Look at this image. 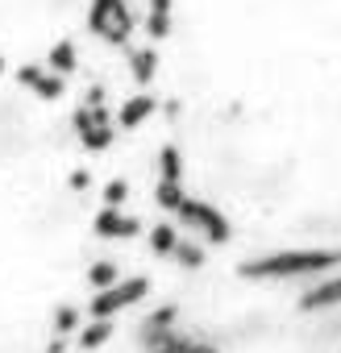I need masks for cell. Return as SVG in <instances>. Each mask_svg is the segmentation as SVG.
I'll return each instance as SVG.
<instances>
[{
    "label": "cell",
    "mask_w": 341,
    "mask_h": 353,
    "mask_svg": "<svg viewBox=\"0 0 341 353\" xmlns=\"http://www.w3.org/2000/svg\"><path fill=\"white\" fill-rule=\"evenodd\" d=\"M96 170L79 117L0 75V353H50L96 274Z\"/></svg>",
    "instance_id": "cell-2"
},
{
    "label": "cell",
    "mask_w": 341,
    "mask_h": 353,
    "mask_svg": "<svg viewBox=\"0 0 341 353\" xmlns=\"http://www.w3.org/2000/svg\"><path fill=\"white\" fill-rule=\"evenodd\" d=\"M146 75L175 183L229 245L341 262V0H154Z\"/></svg>",
    "instance_id": "cell-1"
},
{
    "label": "cell",
    "mask_w": 341,
    "mask_h": 353,
    "mask_svg": "<svg viewBox=\"0 0 341 353\" xmlns=\"http://www.w3.org/2000/svg\"><path fill=\"white\" fill-rule=\"evenodd\" d=\"M108 0H0V75H26L75 46Z\"/></svg>",
    "instance_id": "cell-3"
}]
</instances>
